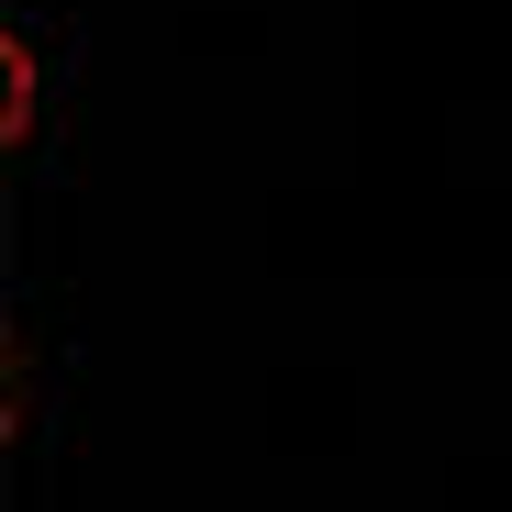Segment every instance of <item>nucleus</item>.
Instances as JSON below:
<instances>
[{
    "label": "nucleus",
    "mask_w": 512,
    "mask_h": 512,
    "mask_svg": "<svg viewBox=\"0 0 512 512\" xmlns=\"http://www.w3.org/2000/svg\"><path fill=\"white\" fill-rule=\"evenodd\" d=\"M12 134H34V45H12Z\"/></svg>",
    "instance_id": "f257e3e1"
}]
</instances>
